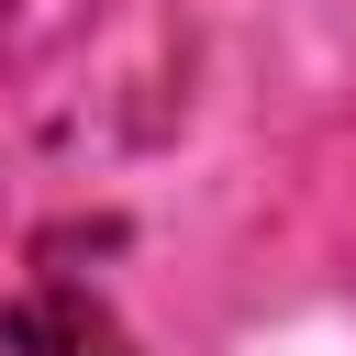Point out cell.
<instances>
[{
    "mask_svg": "<svg viewBox=\"0 0 356 356\" xmlns=\"http://www.w3.org/2000/svg\"><path fill=\"white\" fill-rule=\"evenodd\" d=\"M11 334H22V345H44V356H122V334H111L89 300H33Z\"/></svg>",
    "mask_w": 356,
    "mask_h": 356,
    "instance_id": "1",
    "label": "cell"
}]
</instances>
